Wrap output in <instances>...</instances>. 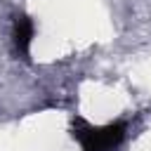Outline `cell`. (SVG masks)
Masks as SVG:
<instances>
[{
  "label": "cell",
  "instance_id": "1",
  "mask_svg": "<svg viewBox=\"0 0 151 151\" xmlns=\"http://www.w3.org/2000/svg\"><path fill=\"white\" fill-rule=\"evenodd\" d=\"M73 137L80 142L83 151H111L123 142L125 123H111V125L94 127L78 118L73 123Z\"/></svg>",
  "mask_w": 151,
  "mask_h": 151
},
{
  "label": "cell",
  "instance_id": "2",
  "mask_svg": "<svg viewBox=\"0 0 151 151\" xmlns=\"http://www.w3.org/2000/svg\"><path fill=\"white\" fill-rule=\"evenodd\" d=\"M12 38H14V47H17L19 57L21 59H28V50H31V40H33V21L26 14H19L14 19Z\"/></svg>",
  "mask_w": 151,
  "mask_h": 151
}]
</instances>
